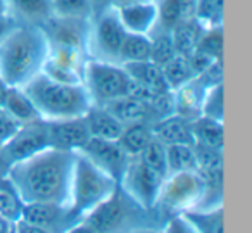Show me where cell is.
I'll return each instance as SVG.
<instances>
[{"mask_svg":"<svg viewBox=\"0 0 252 233\" xmlns=\"http://www.w3.org/2000/svg\"><path fill=\"white\" fill-rule=\"evenodd\" d=\"M73 164L74 152L49 147L28 159L7 166L4 174L25 204H67Z\"/></svg>","mask_w":252,"mask_h":233,"instance_id":"cell-1","label":"cell"},{"mask_svg":"<svg viewBox=\"0 0 252 233\" xmlns=\"http://www.w3.org/2000/svg\"><path fill=\"white\" fill-rule=\"evenodd\" d=\"M49 57V40L40 26L16 23L0 38V80L7 87H25L42 73Z\"/></svg>","mask_w":252,"mask_h":233,"instance_id":"cell-2","label":"cell"},{"mask_svg":"<svg viewBox=\"0 0 252 233\" xmlns=\"http://www.w3.org/2000/svg\"><path fill=\"white\" fill-rule=\"evenodd\" d=\"M43 121L81 118L94 105L83 83H63L38 73L21 87Z\"/></svg>","mask_w":252,"mask_h":233,"instance_id":"cell-3","label":"cell"},{"mask_svg":"<svg viewBox=\"0 0 252 233\" xmlns=\"http://www.w3.org/2000/svg\"><path fill=\"white\" fill-rule=\"evenodd\" d=\"M83 221L88 223L95 233H131L142 226L162 225L158 212L138 205L119 188V185L104 202L85 216Z\"/></svg>","mask_w":252,"mask_h":233,"instance_id":"cell-4","label":"cell"},{"mask_svg":"<svg viewBox=\"0 0 252 233\" xmlns=\"http://www.w3.org/2000/svg\"><path fill=\"white\" fill-rule=\"evenodd\" d=\"M116 188L118 183L109 174L98 169L80 150H74L73 176H71L69 200H67V205L74 216L85 219V216L100 202H104Z\"/></svg>","mask_w":252,"mask_h":233,"instance_id":"cell-5","label":"cell"},{"mask_svg":"<svg viewBox=\"0 0 252 233\" xmlns=\"http://www.w3.org/2000/svg\"><path fill=\"white\" fill-rule=\"evenodd\" d=\"M204 180L199 171H182L168 174L162 181L156 209L161 221L197 209L204 195Z\"/></svg>","mask_w":252,"mask_h":233,"instance_id":"cell-6","label":"cell"},{"mask_svg":"<svg viewBox=\"0 0 252 233\" xmlns=\"http://www.w3.org/2000/svg\"><path fill=\"white\" fill-rule=\"evenodd\" d=\"M83 85L94 105H104L114 99L128 95L131 78L123 64L88 59L83 71Z\"/></svg>","mask_w":252,"mask_h":233,"instance_id":"cell-7","label":"cell"},{"mask_svg":"<svg viewBox=\"0 0 252 233\" xmlns=\"http://www.w3.org/2000/svg\"><path fill=\"white\" fill-rule=\"evenodd\" d=\"M126 33L128 32L119 21L114 5L97 9L92 18L90 36H88V57L119 64V52Z\"/></svg>","mask_w":252,"mask_h":233,"instance_id":"cell-8","label":"cell"},{"mask_svg":"<svg viewBox=\"0 0 252 233\" xmlns=\"http://www.w3.org/2000/svg\"><path fill=\"white\" fill-rule=\"evenodd\" d=\"M164 178L147 166L140 157H131L119 188L130 199H133L144 209L154 211Z\"/></svg>","mask_w":252,"mask_h":233,"instance_id":"cell-9","label":"cell"},{"mask_svg":"<svg viewBox=\"0 0 252 233\" xmlns=\"http://www.w3.org/2000/svg\"><path fill=\"white\" fill-rule=\"evenodd\" d=\"M50 140L47 125L43 119H36L32 123H25L18 128V132L0 147L2 149V161L7 169V166L18 163V161L28 159L42 150L49 149Z\"/></svg>","mask_w":252,"mask_h":233,"instance_id":"cell-10","label":"cell"},{"mask_svg":"<svg viewBox=\"0 0 252 233\" xmlns=\"http://www.w3.org/2000/svg\"><path fill=\"white\" fill-rule=\"evenodd\" d=\"M92 19L85 18H64V16H50L45 23L40 25L45 33L49 45L73 47L85 50L88 54V36H90Z\"/></svg>","mask_w":252,"mask_h":233,"instance_id":"cell-11","label":"cell"},{"mask_svg":"<svg viewBox=\"0 0 252 233\" xmlns=\"http://www.w3.org/2000/svg\"><path fill=\"white\" fill-rule=\"evenodd\" d=\"M80 152L83 156H87L98 169H102L105 174H109L118 185L131 159L123 150V147L118 143V140H104L94 138V136H90V140L81 147Z\"/></svg>","mask_w":252,"mask_h":233,"instance_id":"cell-12","label":"cell"},{"mask_svg":"<svg viewBox=\"0 0 252 233\" xmlns=\"http://www.w3.org/2000/svg\"><path fill=\"white\" fill-rule=\"evenodd\" d=\"M21 219L40 226L49 233H66L74 225L83 221V219L73 214L67 204H56V202L25 204Z\"/></svg>","mask_w":252,"mask_h":233,"instance_id":"cell-13","label":"cell"},{"mask_svg":"<svg viewBox=\"0 0 252 233\" xmlns=\"http://www.w3.org/2000/svg\"><path fill=\"white\" fill-rule=\"evenodd\" d=\"M47 132H49L50 147L61 150H80L85 143L90 140L85 116L69 119H56V121H45Z\"/></svg>","mask_w":252,"mask_h":233,"instance_id":"cell-14","label":"cell"},{"mask_svg":"<svg viewBox=\"0 0 252 233\" xmlns=\"http://www.w3.org/2000/svg\"><path fill=\"white\" fill-rule=\"evenodd\" d=\"M119 21L128 33L151 35L159 21V11L156 0H138L130 4L114 5Z\"/></svg>","mask_w":252,"mask_h":233,"instance_id":"cell-15","label":"cell"},{"mask_svg":"<svg viewBox=\"0 0 252 233\" xmlns=\"http://www.w3.org/2000/svg\"><path fill=\"white\" fill-rule=\"evenodd\" d=\"M152 135L164 145L192 142V119L180 114H169L152 123Z\"/></svg>","mask_w":252,"mask_h":233,"instance_id":"cell-16","label":"cell"},{"mask_svg":"<svg viewBox=\"0 0 252 233\" xmlns=\"http://www.w3.org/2000/svg\"><path fill=\"white\" fill-rule=\"evenodd\" d=\"M102 107H105L123 126L131 125V123H154L156 118L152 114L151 107L137 99L125 95V97L114 99L107 102Z\"/></svg>","mask_w":252,"mask_h":233,"instance_id":"cell-17","label":"cell"},{"mask_svg":"<svg viewBox=\"0 0 252 233\" xmlns=\"http://www.w3.org/2000/svg\"><path fill=\"white\" fill-rule=\"evenodd\" d=\"M11 18L16 23L40 26L52 16L50 0H7Z\"/></svg>","mask_w":252,"mask_h":233,"instance_id":"cell-18","label":"cell"},{"mask_svg":"<svg viewBox=\"0 0 252 233\" xmlns=\"http://www.w3.org/2000/svg\"><path fill=\"white\" fill-rule=\"evenodd\" d=\"M90 136L104 140H118L123 132V125L102 105H92L85 114Z\"/></svg>","mask_w":252,"mask_h":233,"instance_id":"cell-19","label":"cell"},{"mask_svg":"<svg viewBox=\"0 0 252 233\" xmlns=\"http://www.w3.org/2000/svg\"><path fill=\"white\" fill-rule=\"evenodd\" d=\"M206 87L197 78L189 81L183 87L173 90V100H175V114L183 118L193 119L200 114V102H202Z\"/></svg>","mask_w":252,"mask_h":233,"instance_id":"cell-20","label":"cell"},{"mask_svg":"<svg viewBox=\"0 0 252 233\" xmlns=\"http://www.w3.org/2000/svg\"><path fill=\"white\" fill-rule=\"evenodd\" d=\"M159 11V28L171 32L175 26L193 19L197 0H156Z\"/></svg>","mask_w":252,"mask_h":233,"instance_id":"cell-21","label":"cell"},{"mask_svg":"<svg viewBox=\"0 0 252 233\" xmlns=\"http://www.w3.org/2000/svg\"><path fill=\"white\" fill-rule=\"evenodd\" d=\"M126 73L137 83L151 88L154 92H171L166 83V78L162 69L152 61H138V63H126L123 64Z\"/></svg>","mask_w":252,"mask_h":233,"instance_id":"cell-22","label":"cell"},{"mask_svg":"<svg viewBox=\"0 0 252 233\" xmlns=\"http://www.w3.org/2000/svg\"><path fill=\"white\" fill-rule=\"evenodd\" d=\"M192 142L193 145L209 147L223 150V123L216 119L197 116L192 119Z\"/></svg>","mask_w":252,"mask_h":233,"instance_id":"cell-23","label":"cell"},{"mask_svg":"<svg viewBox=\"0 0 252 233\" xmlns=\"http://www.w3.org/2000/svg\"><path fill=\"white\" fill-rule=\"evenodd\" d=\"M152 123H131L123 126L118 143L130 157H138L152 140Z\"/></svg>","mask_w":252,"mask_h":233,"instance_id":"cell-24","label":"cell"},{"mask_svg":"<svg viewBox=\"0 0 252 233\" xmlns=\"http://www.w3.org/2000/svg\"><path fill=\"white\" fill-rule=\"evenodd\" d=\"M2 105H4L5 111H7L14 119H18L21 125L36 121V119H42L38 114V111L35 109V105H33V102L30 100V97L25 94L23 88L9 87L7 95H5L4 104Z\"/></svg>","mask_w":252,"mask_h":233,"instance_id":"cell-25","label":"cell"},{"mask_svg":"<svg viewBox=\"0 0 252 233\" xmlns=\"http://www.w3.org/2000/svg\"><path fill=\"white\" fill-rule=\"evenodd\" d=\"M202 32H204V28L195 19H189V21L175 26V28L171 30V36H173L176 54L189 57L190 54L195 52L197 43H199Z\"/></svg>","mask_w":252,"mask_h":233,"instance_id":"cell-26","label":"cell"},{"mask_svg":"<svg viewBox=\"0 0 252 233\" xmlns=\"http://www.w3.org/2000/svg\"><path fill=\"white\" fill-rule=\"evenodd\" d=\"M168 174L182 171H197V157L193 143H171L166 145Z\"/></svg>","mask_w":252,"mask_h":233,"instance_id":"cell-27","label":"cell"},{"mask_svg":"<svg viewBox=\"0 0 252 233\" xmlns=\"http://www.w3.org/2000/svg\"><path fill=\"white\" fill-rule=\"evenodd\" d=\"M151 36L138 33H126L119 52V64L151 61Z\"/></svg>","mask_w":252,"mask_h":233,"instance_id":"cell-28","label":"cell"},{"mask_svg":"<svg viewBox=\"0 0 252 233\" xmlns=\"http://www.w3.org/2000/svg\"><path fill=\"white\" fill-rule=\"evenodd\" d=\"M161 69L169 90H176V88L183 87V85H187L189 81H192L195 78L192 66L189 63V57L180 56V54H176L171 61H168Z\"/></svg>","mask_w":252,"mask_h":233,"instance_id":"cell-29","label":"cell"},{"mask_svg":"<svg viewBox=\"0 0 252 233\" xmlns=\"http://www.w3.org/2000/svg\"><path fill=\"white\" fill-rule=\"evenodd\" d=\"M149 36H151V47H152L151 49V61L158 64L159 67H162L168 61H171L173 57L176 56L171 32L156 26V30Z\"/></svg>","mask_w":252,"mask_h":233,"instance_id":"cell-30","label":"cell"},{"mask_svg":"<svg viewBox=\"0 0 252 233\" xmlns=\"http://www.w3.org/2000/svg\"><path fill=\"white\" fill-rule=\"evenodd\" d=\"M25 202L18 195L16 188L11 185L5 174H0V214L11 221L21 219Z\"/></svg>","mask_w":252,"mask_h":233,"instance_id":"cell-31","label":"cell"},{"mask_svg":"<svg viewBox=\"0 0 252 233\" xmlns=\"http://www.w3.org/2000/svg\"><path fill=\"white\" fill-rule=\"evenodd\" d=\"M54 16L92 19L97 11L95 0H50Z\"/></svg>","mask_w":252,"mask_h":233,"instance_id":"cell-32","label":"cell"},{"mask_svg":"<svg viewBox=\"0 0 252 233\" xmlns=\"http://www.w3.org/2000/svg\"><path fill=\"white\" fill-rule=\"evenodd\" d=\"M199 233H223V207L183 212Z\"/></svg>","mask_w":252,"mask_h":233,"instance_id":"cell-33","label":"cell"},{"mask_svg":"<svg viewBox=\"0 0 252 233\" xmlns=\"http://www.w3.org/2000/svg\"><path fill=\"white\" fill-rule=\"evenodd\" d=\"M193 19L202 28L223 26V0H197Z\"/></svg>","mask_w":252,"mask_h":233,"instance_id":"cell-34","label":"cell"},{"mask_svg":"<svg viewBox=\"0 0 252 233\" xmlns=\"http://www.w3.org/2000/svg\"><path fill=\"white\" fill-rule=\"evenodd\" d=\"M206 118L216 119V121L223 123V83L213 85V87L206 88L204 92L202 102H200V114Z\"/></svg>","mask_w":252,"mask_h":233,"instance_id":"cell-35","label":"cell"},{"mask_svg":"<svg viewBox=\"0 0 252 233\" xmlns=\"http://www.w3.org/2000/svg\"><path fill=\"white\" fill-rule=\"evenodd\" d=\"M142 161L147 164L151 169H154L158 174H161L162 178L168 176V163H166V145L162 142H159L158 138L152 136V140L149 142V145L144 149V152L140 154Z\"/></svg>","mask_w":252,"mask_h":233,"instance_id":"cell-36","label":"cell"},{"mask_svg":"<svg viewBox=\"0 0 252 233\" xmlns=\"http://www.w3.org/2000/svg\"><path fill=\"white\" fill-rule=\"evenodd\" d=\"M197 50L213 59H223V26L218 28H204L200 40L197 43Z\"/></svg>","mask_w":252,"mask_h":233,"instance_id":"cell-37","label":"cell"},{"mask_svg":"<svg viewBox=\"0 0 252 233\" xmlns=\"http://www.w3.org/2000/svg\"><path fill=\"white\" fill-rule=\"evenodd\" d=\"M195 147L197 157V171L199 173H213V171H223V150L209 149V147Z\"/></svg>","mask_w":252,"mask_h":233,"instance_id":"cell-38","label":"cell"},{"mask_svg":"<svg viewBox=\"0 0 252 233\" xmlns=\"http://www.w3.org/2000/svg\"><path fill=\"white\" fill-rule=\"evenodd\" d=\"M161 233H199L195 226L189 221L183 214L171 216L164 219L161 225Z\"/></svg>","mask_w":252,"mask_h":233,"instance_id":"cell-39","label":"cell"},{"mask_svg":"<svg viewBox=\"0 0 252 233\" xmlns=\"http://www.w3.org/2000/svg\"><path fill=\"white\" fill-rule=\"evenodd\" d=\"M21 126V123L18 119H14L7 111H5L4 105H0V147L4 145L16 132Z\"/></svg>","mask_w":252,"mask_h":233,"instance_id":"cell-40","label":"cell"},{"mask_svg":"<svg viewBox=\"0 0 252 233\" xmlns=\"http://www.w3.org/2000/svg\"><path fill=\"white\" fill-rule=\"evenodd\" d=\"M14 233H49V232L40 228V226L25 221V219H18L14 225Z\"/></svg>","mask_w":252,"mask_h":233,"instance_id":"cell-41","label":"cell"},{"mask_svg":"<svg viewBox=\"0 0 252 233\" xmlns=\"http://www.w3.org/2000/svg\"><path fill=\"white\" fill-rule=\"evenodd\" d=\"M16 25V21L11 18V16H0V38Z\"/></svg>","mask_w":252,"mask_h":233,"instance_id":"cell-42","label":"cell"},{"mask_svg":"<svg viewBox=\"0 0 252 233\" xmlns=\"http://www.w3.org/2000/svg\"><path fill=\"white\" fill-rule=\"evenodd\" d=\"M66 233H95V230L92 228L88 223H85V221H80L78 225H74L73 228H69Z\"/></svg>","mask_w":252,"mask_h":233,"instance_id":"cell-43","label":"cell"},{"mask_svg":"<svg viewBox=\"0 0 252 233\" xmlns=\"http://www.w3.org/2000/svg\"><path fill=\"white\" fill-rule=\"evenodd\" d=\"M14 225L16 221H11V219L0 214V233H14Z\"/></svg>","mask_w":252,"mask_h":233,"instance_id":"cell-44","label":"cell"},{"mask_svg":"<svg viewBox=\"0 0 252 233\" xmlns=\"http://www.w3.org/2000/svg\"><path fill=\"white\" fill-rule=\"evenodd\" d=\"M131 233H161V226H142L138 230H133Z\"/></svg>","mask_w":252,"mask_h":233,"instance_id":"cell-45","label":"cell"},{"mask_svg":"<svg viewBox=\"0 0 252 233\" xmlns=\"http://www.w3.org/2000/svg\"><path fill=\"white\" fill-rule=\"evenodd\" d=\"M7 90H9V87L0 80V105L4 104V99H5V95H7Z\"/></svg>","mask_w":252,"mask_h":233,"instance_id":"cell-46","label":"cell"},{"mask_svg":"<svg viewBox=\"0 0 252 233\" xmlns=\"http://www.w3.org/2000/svg\"><path fill=\"white\" fill-rule=\"evenodd\" d=\"M0 16H11V12H9L7 0H0Z\"/></svg>","mask_w":252,"mask_h":233,"instance_id":"cell-47","label":"cell"},{"mask_svg":"<svg viewBox=\"0 0 252 233\" xmlns=\"http://www.w3.org/2000/svg\"><path fill=\"white\" fill-rule=\"evenodd\" d=\"M116 0H95V5H97V9L100 7H107V5H114Z\"/></svg>","mask_w":252,"mask_h":233,"instance_id":"cell-48","label":"cell"},{"mask_svg":"<svg viewBox=\"0 0 252 233\" xmlns=\"http://www.w3.org/2000/svg\"><path fill=\"white\" fill-rule=\"evenodd\" d=\"M130 2H138V0H116L114 5H123V4H130Z\"/></svg>","mask_w":252,"mask_h":233,"instance_id":"cell-49","label":"cell"},{"mask_svg":"<svg viewBox=\"0 0 252 233\" xmlns=\"http://www.w3.org/2000/svg\"><path fill=\"white\" fill-rule=\"evenodd\" d=\"M5 173V166H4V161H2V149H0V174Z\"/></svg>","mask_w":252,"mask_h":233,"instance_id":"cell-50","label":"cell"}]
</instances>
